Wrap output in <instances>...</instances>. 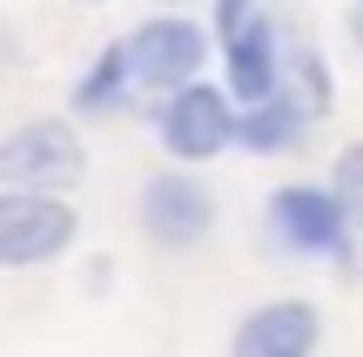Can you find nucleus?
I'll return each mask as SVG.
<instances>
[{"instance_id":"f257e3e1","label":"nucleus","mask_w":363,"mask_h":357,"mask_svg":"<svg viewBox=\"0 0 363 357\" xmlns=\"http://www.w3.org/2000/svg\"><path fill=\"white\" fill-rule=\"evenodd\" d=\"M81 175H88V148L67 121H21L13 135H0V189L61 196Z\"/></svg>"},{"instance_id":"6e6552de","label":"nucleus","mask_w":363,"mask_h":357,"mask_svg":"<svg viewBox=\"0 0 363 357\" xmlns=\"http://www.w3.org/2000/svg\"><path fill=\"white\" fill-rule=\"evenodd\" d=\"M222 54H229V94H242V101H269L276 81H283V40H276V27L249 21L235 40H222Z\"/></svg>"},{"instance_id":"20e7f679","label":"nucleus","mask_w":363,"mask_h":357,"mask_svg":"<svg viewBox=\"0 0 363 357\" xmlns=\"http://www.w3.org/2000/svg\"><path fill=\"white\" fill-rule=\"evenodd\" d=\"M269 229L303 256H343L350 250V216L330 189H276L269 196Z\"/></svg>"},{"instance_id":"9b49d317","label":"nucleus","mask_w":363,"mask_h":357,"mask_svg":"<svg viewBox=\"0 0 363 357\" xmlns=\"http://www.w3.org/2000/svg\"><path fill=\"white\" fill-rule=\"evenodd\" d=\"M276 94H283V101H296L303 115H316V108H323V67H316L310 48H283V81H276Z\"/></svg>"},{"instance_id":"f03ea898","label":"nucleus","mask_w":363,"mask_h":357,"mask_svg":"<svg viewBox=\"0 0 363 357\" xmlns=\"http://www.w3.org/2000/svg\"><path fill=\"white\" fill-rule=\"evenodd\" d=\"M81 216L40 189H0V270H34L74 243Z\"/></svg>"},{"instance_id":"ddd939ff","label":"nucleus","mask_w":363,"mask_h":357,"mask_svg":"<svg viewBox=\"0 0 363 357\" xmlns=\"http://www.w3.org/2000/svg\"><path fill=\"white\" fill-rule=\"evenodd\" d=\"M249 21H256V0H216V34L222 40H235Z\"/></svg>"},{"instance_id":"f8f14e48","label":"nucleus","mask_w":363,"mask_h":357,"mask_svg":"<svg viewBox=\"0 0 363 357\" xmlns=\"http://www.w3.org/2000/svg\"><path fill=\"white\" fill-rule=\"evenodd\" d=\"M330 196L343 202V216L363 229V142H350L337 155V169H330Z\"/></svg>"},{"instance_id":"2eb2a0df","label":"nucleus","mask_w":363,"mask_h":357,"mask_svg":"<svg viewBox=\"0 0 363 357\" xmlns=\"http://www.w3.org/2000/svg\"><path fill=\"white\" fill-rule=\"evenodd\" d=\"M81 7H94V0H81Z\"/></svg>"},{"instance_id":"423d86ee","label":"nucleus","mask_w":363,"mask_h":357,"mask_svg":"<svg viewBox=\"0 0 363 357\" xmlns=\"http://www.w3.org/2000/svg\"><path fill=\"white\" fill-rule=\"evenodd\" d=\"M128 54H135V75H142L148 88H189L202 54H208V40H202L195 21H142L135 40H128Z\"/></svg>"},{"instance_id":"1a4fd4ad","label":"nucleus","mask_w":363,"mask_h":357,"mask_svg":"<svg viewBox=\"0 0 363 357\" xmlns=\"http://www.w3.org/2000/svg\"><path fill=\"white\" fill-rule=\"evenodd\" d=\"M303 108L283 101V94H269V101H249V115H235V142L249 148V155H283V148L303 142Z\"/></svg>"},{"instance_id":"7ed1b4c3","label":"nucleus","mask_w":363,"mask_h":357,"mask_svg":"<svg viewBox=\"0 0 363 357\" xmlns=\"http://www.w3.org/2000/svg\"><path fill=\"white\" fill-rule=\"evenodd\" d=\"M162 142H169L175 162L222 155V148L235 142V115H229V101H222V88H202V81L175 88L169 108H162Z\"/></svg>"},{"instance_id":"4468645a","label":"nucleus","mask_w":363,"mask_h":357,"mask_svg":"<svg viewBox=\"0 0 363 357\" xmlns=\"http://www.w3.org/2000/svg\"><path fill=\"white\" fill-rule=\"evenodd\" d=\"M350 34H357V48H363V0L350 7Z\"/></svg>"},{"instance_id":"39448f33","label":"nucleus","mask_w":363,"mask_h":357,"mask_svg":"<svg viewBox=\"0 0 363 357\" xmlns=\"http://www.w3.org/2000/svg\"><path fill=\"white\" fill-rule=\"evenodd\" d=\"M208 223H216V209H208V189L189 182V175H148L142 189V229L162 243V250H195V243L208 236Z\"/></svg>"},{"instance_id":"9d476101","label":"nucleus","mask_w":363,"mask_h":357,"mask_svg":"<svg viewBox=\"0 0 363 357\" xmlns=\"http://www.w3.org/2000/svg\"><path fill=\"white\" fill-rule=\"evenodd\" d=\"M135 75V54H128V40H115V48L101 54V61L88 67V81H81V94H74V108L81 115H108L115 108V94H121V81Z\"/></svg>"},{"instance_id":"0eeeda50","label":"nucleus","mask_w":363,"mask_h":357,"mask_svg":"<svg viewBox=\"0 0 363 357\" xmlns=\"http://www.w3.org/2000/svg\"><path fill=\"white\" fill-rule=\"evenodd\" d=\"M316 337H323L316 310L303 297H283V304H256L242 317L229 357H316Z\"/></svg>"}]
</instances>
